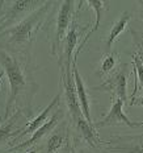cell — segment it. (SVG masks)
Listing matches in <instances>:
<instances>
[{"instance_id": "obj_1", "label": "cell", "mask_w": 143, "mask_h": 153, "mask_svg": "<svg viewBox=\"0 0 143 153\" xmlns=\"http://www.w3.org/2000/svg\"><path fill=\"white\" fill-rule=\"evenodd\" d=\"M53 1H45L38 9L25 16L21 21L15 24L13 27L0 32V46L4 45L9 48L11 53L25 52L28 56L29 48L33 44L37 33L41 29V25L49 17L50 8L53 7Z\"/></svg>"}, {"instance_id": "obj_2", "label": "cell", "mask_w": 143, "mask_h": 153, "mask_svg": "<svg viewBox=\"0 0 143 153\" xmlns=\"http://www.w3.org/2000/svg\"><path fill=\"white\" fill-rule=\"evenodd\" d=\"M0 65L3 66V70L7 74L9 82V94L5 103L4 116H3V122H5L11 115L16 102L20 98L33 97L36 90H32V85L36 86V83H33V81L30 79L26 65H23L15 53L0 49Z\"/></svg>"}, {"instance_id": "obj_3", "label": "cell", "mask_w": 143, "mask_h": 153, "mask_svg": "<svg viewBox=\"0 0 143 153\" xmlns=\"http://www.w3.org/2000/svg\"><path fill=\"white\" fill-rule=\"evenodd\" d=\"M75 13V1L72 0H65L60 3V7L58 13L54 19L55 29L51 38V54L58 56V52L62 50V42L65 41V37L68 32V28L74 21Z\"/></svg>"}, {"instance_id": "obj_4", "label": "cell", "mask_w": 143, "mask_h": 153, "mask_svg": "<svg viewBox=\"0 0 143 153\" xmlns=\"http://www.w3.org/2000/svg\"><path fill=\"white\" fill-rule=\"evenodd\" d=\"M103 146L110 153H143V133L134 136H112L103 141Z\"/></svg>"}, {"instance_id": "obj_5", "label": "cell", "mask_w": 143, "mask_h": 153, "mask_svg": "<svg viewBox=\"0 0 143 153\" xmlns=\"http://www.w3.org/2000/svg\"><path fill=\"white\" fill-rule=\"evenodd\" d=\"M123 102L120 98H114L112 102V107H110L109 112L106 116H104L101 120L93 123L95 128H103V127H110V126H118V124H123L128 126L130 128H139L143 127V122H133L130 120L126 114L123 112Z\"/></svg>"}, {"instance_id": "obj_6", "label": "cell", "mask_w": 143, "mask_h": 153, "mask_svg": "<svg viewBox=\"0 0 143 153\" xmlns=\"http://www.w3.org/2000/svg\"><path fill=\"white\" fill-rule=\"evenodd\" d=\"M60 83L65 88V99L66 104L68 107L70 115H71L72 120L76 122L79 117L83 116L80 110V104L78 100V95H76V87H75V81L74 75L71 73V69H65L60 66Z\"/></svg>"}, {"instance_id": "obj_7", "label": "cell", "mask_w": 143, "mask_h": 153, "mask_svg": "<svg viewBox=\"0 0 143 153\" xmlns=\"http://www.w3.org/2000/svg\"><path fill=\"white\" fill-rule=\"evenodd\" d=\"M45 1H36V0H17L13 1L12 5L3 15H0V32L7 29L8 25L12 24L13 21H17L25 13H32L43 4Z\"/></svg>"}, {"instance_id": "obj_8", "label": "cell", "mask_w": 143, "mask_h": 153, "mask_svg": "<svg viewBox=\"0 0 143 153\" xmlns=\"http://www.w3.org/2000/svg\"><path fill=\"white\" fill-rule=\"evenodd\" d=\"M95 90L113 92L114 98H120L125 104L126 100H128V71H126V65L120 71H117L110 79H108L105 83L95 87Z\"/></svg>"}, {"instance_id": "obj_9", "label": "cell", "mask_w": 143, "mask_h": 153, "mask_svg": "<svg viewBox=\"0 0 143 153\" xmlns=\"http://www.w3.org/2000/svg\"><path fill=\"white\" fill-rule=\"evenodd\" d=\"M59 102H60V92L55 95V98H54V99L50 102L49 104H47L46 108H43V110L41 111L40 115H37V116L34 117L32 122H28L26 124H25V127H24L23 129L17 131V132L15 133L13 143H17L18 140L23 139L24 136H26V135H30V133L33 135V133L36 132L37 129H40L41 127H42L43 124L47 122V117L50 116V114H51V111L54 110V108H55L59 104Z\"/></svg>"}, {"instance_id": "obj_10", "label": "cell", "mask_w": 143, "mask_h": 153, "mask_svg": "<svg viewBox=\"0 0 143 153\" xmlns=\"http://www.w3.org/2000/svg\"><path fill=\"white\" fill-rule=\"evenodd\" d=\"M63 116V111L62 110H56L55 112H54V115L51 116V119L47 120V122L43 124L42 127H41L40 129H37L36 132L32 135L30 139H28L26 141H24L23 144H17L16 146H12V148H9V152H20V151H24V149L29 148V146H32L33 144H36L37 141H40L41 139L43 137V136H46L49 132H51V131L55 128V126L59 123V119Z\"/></svg>"}, {"instance_id": "obj_11", "label": "cell", "mask_w": 143, "mask_h": 153, "mask_svg": "<svg viewBox=\"0 0 143 153\" xmlns=\"http://www.w3.org/2000/svg\"><path fill=\"white\" fill-rule=\"evenodd\" d=\"M72 75H74V81H75V87H76V95H78V100L80 104V110L81 114L85 119L89 123H92L91 119V112H89V97H88L87 88L84 86L83 78L80 76L76 68V61H72Z\"/></svg>"}, {"instance_id": "obj_12", "label": "cell", "mask_w": 143, "mask_h": 153, "mask_svg": "<svg viewBox=\"0 0 143 153\" xmlns=\"http://www.w3.org/2000/svg\"><path fill=\"white\" fill-rule=\"evenodd\" d=\"M75 123V127L80 132V135L83 136V139L93 148H98L100 145H103V140L98 137L97 129L93 127V123H89L84 116L79 117Z\"/></svg>"}, {"instance_id": "obj_13", "label": "cell", "mask_w": 143, "mask_h": 153, "mask_svg": "<svg viewBox=\"0 0 143 153\" xmlns=\"http://www.w3.org/2000/svg\"><path fill=\"white\" fill-rule=\"evenodd\" d=\"M130 19H131V15H130L129 12H123L122 16L113 24L112 29H110L109 34H108V38L105 41V49L108 52L112 49V45L114 44V41L118 38V36L125 30V28L128 27V23L130 21Z\"/></svg>"}, {"instance_id": "obj_14", "label": "cell", "mask_w": 143, "mask_h": 153, "mask_svg": "<svg viewBox=\"0 0 143 153\" xmlns=\"http://www.w3.org/2000/svg\"><path fill=\"white\" fill-rule=\"evenodd\" d=\"M23 114H24L23 110H17L13 115H11V116L0 126V144L7 141L9 137H15L16 132H13V127L16 126L17 120L23 116Z\"/></svg>"}, {"instance_id": "obj_15", "label": "cell", "mask_w": 143, "mask_h": 153, "mask_svg": "<svg viewBox=\"0 0 143 153\" xmlns=\"http://www.w3.org/2000/svg\"><path fill=\"white\" fill-rule=\"evenodd\" d=\"M87 4L89 5L91 8H93L95 9V12H96V23H95L93 25V28L91 29L89 33L85 36V40L81 42V46H80V50H81V48L84 46V44H85V41L89 38V36L93 32H96L98 29V27H100V23H101V17H103V12H104V9H105V4L106 3H104V1H101V0H88L87 1Z\"/></svg>"}, {"instance_id": "obj_16", "label": "cell", "mask_w": 143, "mask_h": 153, "mask_svg": "<svg viewBox=\"0 0 143 153\" xmlns=\"http://www.w3.org/2000/svg\"><path fill=\"white\" fill-rule=\"evenodd\" d=\"M133 66L135 69L136 73V82L134 85V90H133V95H131V102H130V106H134V102H135V95L138 92V86L141 85L143 87V65L139 59L138 54H133Z\"/></svg>"}, {"instance_id": "obj_17", "label": "cell", "mask_w": 143, "mask_h": 153, "mask_svg": "<svg viewBox=\"0 0 143 153\" xmlns=\"http://www.w3.org/2000/svg\"><path fill=\"white\" fill-rule=\"evenodd\" d=\"M65 131H59V132H54L47 140V146H46V153H56L60 148L63 146L65 143Z\"/></svg>"}, {"instance_id": "obj_18", "label": "cell", "mask_w": 143, "mask_h": 153, "mask_svg": "<svg viewBox=\"0 0 143 153\" xmlns=\"http://www.w3.org/2000/svg\"><path fill=\"white\" fill-rule=\"evenodd\" d=\"M117 58H118V54L117 53H110V54H108L106 57H104L103 62H101L100 68H98L97 74L100 76H103V75H105L108 73L112 71L114 69V66H116V63H117Z\"/></svg>"}, {"instance_id": "obj_19", "label": "cell", "mask_w": 143, "mask_h": 153, "mask_svg": "<svg viewBox=\"0 0 143 153\" xmlns=\"http://www.w3.org/2000/svg\"><path fill=\"white\" fill-rule=\"evenodd\" d=\"M59 153H74V148L71 146V144H70V141H66V145L62 148V151H60Z\"/></svg>"}, {"instance_id": "obj_20", "label": "cell", "mask_w": 143, "mask_h": 153, "mask_svg": "<svg viewBox=\"0 0 143 153\" xmlns=\"http://www.w3.org/2000/svg\"><path fill=\"white\" fill-rule=\"evenodd\" d=\"M138 57H139V59H141V62H142V65H143V48L141 46L139 48V50H138Z\"/></svg>"}, {"instance_id": "obj_21", "label": "cell", "mask_w": 143, "mask_h": 153, "mask_svg": "<svg viewBox=\"0 0 143 153\" xmlns=\"http://www.w3.org/2000/svg\"><path fill=\"white\" fill-rule=\"evenodd\" d=\"M134 104H135V106H143V97L141 98V99H135Z\"/></svg>"}, {"instance_id": "obj_22", "label": "cell", "mask_w": 143, "mask_h": 153, "mask_svg": "<svg viewBox=\"0 0 143 153\" xmlns=\"http://www.w3.org/2000/svg\"><path fill=\"white\" fill-rule=\"evenodd\" d=\"M133 34H134V36H139L141 38H143V33H138V32H131Z\"/></svg>"}, {"instance_id": "obj_23", "label": "cell", "mask_w": 143, "mask_h": 153, "mask_svg": "<svg viewBox=\"0 0 143 153\" xmlns=\"http://www.w3.org/2000/svg\"><path fill=\"white\" fill-rule=\"evenodd\" d=\"M4 74H5V71H4V70H1V71H0V82H1V79H3V76H4Z\"/></svg>"}, {"instance_id": "obj_24", "label": "cell", "mask_w": 143, "mask_h": 153, "mask_svg": "<svg viewBox=\"0 0 143 153\" xmlns=\"http://www.w3.org/2000/svg\"><path fill=\"white\" fill-rule=\"evenodd\" d=\"M138 3H139V4H142V5H143V0H141V1H138Z\"/></svg>"}, {"instance_id": "obj_25", "label": "cell", "mask_w": 143, "mask_h": 153, "mask_svg": "<svg viewBox=\"0 0 143 153\" xmlns=\"http://www.w3.org/2000/svg\"><path fill=\"white\" fill-rule=\"evenodd\" d=\"M28 153H36V152H34V151H32V152H28Z\"/></svg>"}]
</instances>
